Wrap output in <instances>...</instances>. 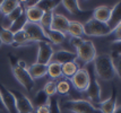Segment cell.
Wrapping results in <instances>:
<instances>
[{
  "label": "cell",
  "instance_id": "22",
  "mask_svg": "<svg viewBox=\"0 0 121 113\" xmlns=\"http://www.w3.org/2000/svg\"><path fill=\"white\" fill-rule=\"evenodd\" d=\"M44 33L47 35L49 42L53 44H61L66 38V34H62L60 32L53 31V29H47V31H44Z\"/></svg>",
  "mask_w": 121,
  "mask_h": 113
},
{
  "label": "cell",
  "instance_id": "26",
  "mask_svg": "<svg viewBox=\"0 0 121 113\" xmlns=\"http://www.w3.org/2000/svg\"><path fill=\"white\" fill-rule=\"evenodd\" d=\"M49 98H50V96L43 89H41V91H39L35 94L32 104H33L34 108H40V106H43V105H48Z\"/></svg>",
  "mask_w": 121,
  "mask_h": 113
},
{
  "label": "cell",
  "instance_id": "43",
  "mask_svg": "<svg viewBox=\"0 0 121 113\" xmlns=\"http://www.w3.org/2000/svg\"><path fill=\"white\" fill-rule=\"evenodd\" d=\"M0 111H5L6 112V108H5V105H4V102H2L1 95H0Z\"/></svg>",
  "mask_w": 121,
  "mask_h": 113
},
{
  "label": "cell",
  "instance_id": "44",
  "mask_svg": "<svg viewBox=\"0 0 121 113\" xmlns=\"http://www.w3.org/2000/svg\"><path fill=\"white\" fill-rule=\"evenodd\" d=\"M114 113H121V105H120V106H117Z\"/></svg>",
  "mask_w": 121,
  "mask_h": 113
},
{
  "label": "cell",
  "instance_id": "34",
  "mask_svg": "<svg viewBox=\"0 0 121 113\" xmlns=\"http://www.w3.org/2000/svg\"><path fill=\"white\" fill-rule=\"evenodd\" d=\"M43 91L47 93L49 96H56V94H57V81L54 80H49L45 84V86L43 88Z\"/></svg>",
  "mask_w": 121,
  "mask_h": 113
},
{
  "label": "cell",
  "instance_id": "19",
  "mask_svg": "<svg viewBox=\"0 0 121 113\" xmlns=\"http://www.w3.org/2000/svg\"><path fill=\"white\" fill-rule=\"evenodd\" d=\"M25 14H26V18L27 22L30 23H35V24H40L41 19L43 17V13L39 7H33V8H28L25 10Z\"/></svg>",
  "mask_w": 121,
  "mask_h": 113
},
{
  "label": "cell",
  "instance_id": "7",
  "mask_svg": "<svg viewBox=\"0 0 121 113\" xmlns=\"http://www.w3.org/2000/svg\"><path fill=\"white\" fill-rule=\"evenodd\" d=\"M70 81H71L73 86L78 92L85 93L88 88V85H90V74H88L87 69L79 68V70L74 75Z\"/></svg>",
  "mask_w": 121,
  "mask_h": 113
},
{
  "label": "cell",
  "instance_id": "40",
  "mask_svg": "<svg viewBox=\"0 0 121 113\" xmlns=\"http://www.w3.org/2000/svg\"><path fill=\"white\" fill-rule=\"evenodd\" d=\"M9 60H10V65H11V68H14V67H17V62H18V59L16 58L14 54L9 53Z\"/></svg>",
  "mask_w": 121,
  "mask_h": 113
},
{
  "label": "cell",
  "instance_id": "12",
  "mask_svg": "<svg viewBox=\"0 0 121 113\" xmlns=\"http://www.w3.org/2000/svg\"><path fill=\"white\" fill-rule=\"evenodd\" d=\"M69 23H70V21L66 16H63L61 14L53 13V19H52V24H51V28L50 29L60 32L62 34H67L68 33Z\"/></svg>",
  "mask_w": 121,
  "mask_h": 113
},
{
  "label": "cell",
  "instance_id": "1",
  "mask_svg": "<svg viewBox=\"0 0 121 113\" xmlns=\"http://www.w3.org/2000/svg\"><path fill=\"white\" fill-rule=\"evenodd\" d=\"M93 69L96 78H100L102 80H112L117 76L114 61L110 54H100L96 55L95 60L93 61Z\"/></svg>",
  "mask_w": 121,
  "mask_h": 113
},
{
  "label": "cell",
  "instance_id": "29",
  "mask_svg": "<svg viewBox=\"0 0 121 113\" xmlns=\"http://www.w3.org/2000/svg\"><path fill=\"white\" fill-rule=\"evenodd\" d=\"M48 75L50 76L52 79H57L59 77H61L62 76L61 65H59L57 62H50L48 65Z\"/></svg>",
  "mask_w": 121,
  "mask_h": 113
},
{
  "label": "cell",
  "instance_id": "4",
  "mask_svg": "<svg viewBox=\"0 0 121 113\" xmlns=\"http://www.w3.org/2000/svg\"><path fill=\"white\" fill-rule=\"evenodd\" d=\"M83 26H84V34H86L87 36H106L112 33L108 24L97 22L93 18L83 24Z\"/></svg>",
  "mask_w": 121,
  "mask_h": 113
},
{
  "label": "cell",
  "instance_id": "16",
  "mask_svg": "<svg viewBox=\"0 0 121 113\" xmlns=\"http://www.w3.org/2000/svg\"><path fill=\"white\" fill-rule=\"evenodd\" d=\"M111 15V8L108 6H99L93 10V19L101 23H108Z\"/></svg>",
  "mask_w": 121,
  "mask_h": 113
},
{
  "label": "cell",
  "instance_id": "46",
  "mask_svg": "<svg viewBox=\"0 0 121 113\" xmlns=\"http://www.w3.org/2000/svg\"><path fill=\"white\" fill-rule=\"evenodd\" d=\"M1 4H2V1H0V7H1Z\"/></svg>",
  "mask_w": 121,
  "mask_h": 113
},
{
  "label": "cell",
  "instance_id": "45",
  "mask_svg": "<svg viewBox=\"0 0 121 113\" xmlns=\"http://www.w3.org/2000/svg\"><path fill=\"white\" fill-rule=\"evenodd\" d=\"M1 45H2V42H1V40H0V48H1Z\"/></svg>",
  "mask_w": 121,
  "mask_h": 113
},
{
  "label": "cell",
  "instance_id": "30",
  "mask_svg": "<svg viewBox=\"0 0 121 113\" xmlns=\"http://www.w3.org/2000/svg\"><path fill=\"white\" fill-rule=\"evenodd\" d=\"M0 40L2 44H8V45H13L14 44V34L8 29V28H5V27L1 26L0 24Z\"/></svg>",
  "mask_w": 121,
  "mask_h": 113
},
{
  "label": "cell",
  "instance_id": "32",
  "mask_svg": "<svg viewBox=\"0 0 121 113\" xmlns=\"http://www.w3.org/2000/svg\"><path fill=\"white\" fill-rule=\"evenodd\" d=\"M27 42H30V40L27 38L26 33L23 31H19L14 34V46H18V45H23V44H26Z\"/></svg>",
  "mask_w": 121,
  "mask_h": 113
},
{
  "label": "cell",
  "instance_id": "10",
  "mask_svg": "<svg viewBox=\"0 0 121 113\" xmlns=\"http://www.w3.org/2000/svg\"><path fill=\"white\" fill-rule=\"evenodd\" d=\"M52 55H53V48L51 43L39 42V51H37V57H36L37 63L48 66L51 62Z\"/></svg>",
  "mask_w": 121,
  "mask_h": 113
},
{
  "label": "cell",
  "instance_id": "28",
  "mask_svg": "<svg viewBox=\"0 0 121 113\" xmlns=\"http://www.w3.org/2000/svg\"><path fill=\"white\" fill-rule=\"evenodd\" d=\"M70 88H71V81L67 78H63V79L57 81V94L59 95H61V96L68 95Z\"/></svg>",
  "mask_w": 121,
  "mask_h": 113
},
{
  "label": "cell",
  "instance_id": "13",
  "mask_svg": "<svg viewBox=\"0 0 121 113\" xmlns=\"http://www.w3.org/2000/svg\"><path fill=\"white\" fill-rule=\"evenodd\" d=\"M99 111L101 113H114L117 109V89L116 87H112V94L111 96L105 100V101H102L99 104Z\"/></svg>",
  "mask_w": 121,
  "mask_h": 113
},
{
  "label": "cell",
  "instance_id": "27",
  "mask_svg": "<svg viewBox=\"0 0 121 113\" xmlns=\"http://www.w3.org/2000/svg\"><path fill=\"white\" fill-rule=\"evenodd\" d=\"M61 4V1H57V0H39L37 7L43 11V13H48V11H53L59 5Z\"/></svg>",
  "mask_w": 121,
  "mask_h": 113
},
{
  "label": "cell",
  "instance_id": "2",
  "mask_svg": "<svg viewBox=\"0 0 121 113\" xmlns=\"http://www.w3.org/2000/svg\"><path fill=\"white\" fill-rule=\"evenodd\" d=\"M76 61H80L83 65H88L96 58V49L94 43L90 40H83L82 43L76 48Z\"/></svg>",
  "mask_w": 121,
  "mask_h": 113
},
{
  "label": "cell",
  "instance_id": "23",
  "mask_svg": "<svg viewBox=\"0 0 121 113\" xmlns=\"http://www.w3.org/2000/svg\"><path fill=\"white\" fill-rule=\"evenodd\" d=\"M61 5L71 15H80L83 13L79 7V1H77V0H63V1H61Z\"/></svg>",
  "mask_w": 121,
  "mask_h": 113
},
{
  "label": "cell",
  "instance_id": "42",
  "mask_svg": "<svg viewBox=\"0 0 121 113\" xmlns=\"http://www.w3.org/2000/svg\"><path fill=\"white\" fill-rule=\"evenodd\" d=\"M17 67H19V68H22V69H27V65H26V62H25L24 60H18Z\"/></svg>",
  "mask_w": 121,
  "mask_h": 113
},
{
  "label": "cell",
  "instance_id": "25",
  "mask_svg": "<svg viewBox=\"0 0 121 113\" xmlns=\"http://www.w3.org/2000/svg\"><path fill=\"white\" fill-rule=\"evenodd\" d=\"M26 23H27V18H26V14H25V11H24L21 16L11 24L10 27H9L8 29H9L13 34H15V33L19 32V31H23L25 25H26Z\"/></svg>",
  "mask_w": 121,
  "mask_h": 113
},
{
  "label": "cell",
  "instance_id": "3",
  "mask_svg": "<svg viewBox=\"0 0 121 113\" xmlns=\"http://www.w3.org/2000/svg\"><path fill=\"white\" fill-rule=\"evenodd\" d=\"M62 109L70 111L71 113H101L99 109L95 108L90 101L83 98L67 101L62 104Z\"/></svg>",
  "mask_w": 121,
  "mask_h": 113
},
{
  "label": "cell",
  "instance_id": "6",
  "mask_svg": "<svg viewBox=\"0 0 121 113\" xmlns=\"http://www.w3.org/2000/svg\"><path fill=\"white\" fill-rule=\"evenodd\" d=\"M24 32L26 33L30 42L35 41V42H48V43H50L45 33H44V29L40 26V24L27 22L25 27H24Z\"/></svg>",
  "mask_w": 121,
  "mask_h": 113
},
{
  "label": "cell",
  "instance_id": "38",
  "mask_svg": "<svg viewBox=\"0 0 121 113\" xmlns=\"http://www.w3.org/2000/svg\"><path fill=\"white\" fill-rule=\"evenodd\" d=\"M114 68H116V74L118 75V77L120 78L121 80V55L118 57L117 61L114 62Z\"/></svg>",
  "mask_w": 121,
  "mask_h": 113
},
{
  "label": "cell",
  "instance_id": "17",
  "mask_svg": "<svg viewBox=\"0 0 121 113\" xmlns=\"http://www.w3.org/2000/svg\"><path fill=\"white\" fill-rule=\"evenodd\" d=\"M27 71H28L30 76L35 80V79L42 78L45 75H48V66L35 62V63L31 65L27 68Z\"/></svg>",
  "mask_w": 121,
  "mask_h": 113
},
{
  "label": "cell",
  "instance_id": "33",
  "mask_svg": "<svg viewBox=\"0 0 121 113\" xmlns=\"http://www.w3.org/2000/svg\"><path fill=\"white\" fill-rule=\"evenodd\" d=\"M49 113H61V108L59 104V100L56 96H51L49 98Z\"/></svg>",
  "mask_w": 121,
  "mask_h": 113
},
{
  "label": "cell",
  "instance_id": "39",
  "mask_svg": "<svg viewBox=\"0 0 121 113\" xmlns=\"http://www.w3.org/2000/svg\"><path fill=\"white\" fill-rule=\"evenodd\" d=\"M82 41H83L82 38H70V43H71V45H73L74 48H77L79 44L82 43Z\"/></svg>",
  "mask_w": 121,
  "mask_h": 113
},
{
  "label": "cell",
  "instance_id": "36",
  "mask_svg": "<svg viewBox=\"0 0 121 113\" xmlns=\"http://www.w3.org/2000/svg\"><path fill=\"white\" fill-rule=\"evenodd\" d=\"M21 4L23 7H25L26 9L28 8H33V7H36L39 4V0H27V1H21Z\"/></svg>",
  "mask_w": 121,
  "mask_h": 113
},
{
  "label": "cell",
  "instance_id": "41",
  "mask_svg": "<svg viewBox=\"0 0 121 113\" xmlns=\"http://www.w3.org/2000/svg\"><path fill=\"white\" fill-rule=\"evenodd\" d=\"M36 113H49V105H43L36 108Z\"/></svg>",
  "mask_w": 121,
  "mask_h": 113
},
{
  "label": "cell",
  "instance_id": "37",
  "mask_svg": "<svg viewBox=\"0 0 121 113\" xmlns=\"http://www.w3.org/2000/svg\"><path fill=\"white\" fill-rule=\"evenodd\" d=\"M112 51H113V53L117 54L118 57H120L121 55V41H119V42H113V43H112Z\"/></svg>",
  "mask_w": 121,
  "mask_h": 113
},
{
  "label": "cell",
  "instance_id": "14",
  "mask_svg": "<svg viewBox=\"0 0 121 113\" xmlns=\"http://www.w3.org/2000/svg\"><path fill=\"white\" fill-rule=\"evenodd\" d=\"M76 59H77V55L75 52H71L68 50H59L57 52H53L51 62H57V63L62 66L67 62L76 61Z\"/></svg>",
  "mask_w": 121,
  "mask_h": 113
},
{
  "label": "cell",
  "instance_id": "20",
  "mask_svg": "<svg viewBox=\"0 0 121 113\" xmlns=\"http://www.w3.org/2000/svg\"><path fill=\"white\" fill-rule=\"evenodd\" d=\"M68 33L71 38H82L84 35V26L80 22L70 21L68 27Z\"/></svg>",
  "mask_w": 121,
  "mask_h": 113
},
{
  "label": "cell",
  "instance_id": "18",
  "mask_svg": "<svg viewBox=\"0 0 121 113\" xmlns=\"http://www.w3.org/2000/svg\"><path fill=\"white\" fill-rule=\"evenodd\" d=\"M24 11H25V9H24V7H23V6H22V4H21V6H19L18 8H16L14 11H11L10 14H8L7 16H5V18H4V22L0 23V24H1V26L5 27V28H9L11 24L15 22L16 19L21 16Z\"/></svg>",
  "mask_w": 121,
  "mask_h": 113
},
{
  "label": "cell",
  "instance_id": "24",
  "mask_svg": "<svg viewBox=\"0 0 121 113\" xmlns=\"http://www.w3.org/2000/svg\"><path fill=\"white\" fill-rule=\"evenodd\" d=\"M19 6H21V1H17V0H5L1 4L0 13H2L5 16H7L8 14H10L11 11L15 10L16 8H18Z\"/></svg>",
  "mask_w": 121,
  "mask_h": 113
},
{
  "label": "cell",
  "instance_id": "31",
  "mask_svg": "<svg viewBox=\"0 0 121 113\" xmlns=\"http://www.w3.org/2000/svg\"><path fill=\"white\" fill-rule=\"evenodd\" d=\"M53 13L54 11H48V13L43 14L42 19L40 22V26L42 27L44 31L51 28V24H52V19H53Z\"/></svg>",
  "mask_w": 121,
  "mask_h": 113
},
{
  "label": "cell",
  "instance_id": "5",
  "mask_svg": "<svg viewBox=\"0 0 121 113\" xmlns=\"http://www.w3.org/2000/svg\"><path fill=\"white\" fill-rule=\"evenodd\" d=\"M87 71L90 74V85H88V88H87V91L85 93H87V96H88V100L91 101V103L93 105L99 106V104L102 102L101 101V86L94 74L93 66L91 67L90 69H87Z\"/></svg>",
  "mask_w": 121,
  "mask_h": 113
},
{
  "label": "cell",
  "instance_id": "35",
  "mask_svg": "<svg viewBox=\"0 0 121 113\" xmlns=\"http://www.w3.org/2000/svg\"><path fill=\"white\" fill-rule=\"evenodd\" d=\"M111 34H112V38H113V42H119V41H121V24L117 27Z\"/></svg>",
  "mask_w": 121,
  "mask_h": 113
},
{
  "label": "cell",
  "instance_id": "21",
  "mask_svg": "<svg viewBox=\"0 0 121 113\" xmlns=\"http://www.w3.org/2000/svg\"><path fill=\"white\" fill-rule=\"evenodd\" d=\"M61 69H62V76H65L67 79H71L75 74L79 70V67L75 61H73V62H67L62 65Z\"/></svg>",
  "mask_w": 121,
  "mask_h": 113
},
{
  "label": "cell",
  "instance_id": "8",
  "mask_svg": "<svg viewBox=\"0 0 121 113\" xmlns=\"http://www.w3.org/2000/svg\"><path fill=\"white\" fill-rule=\"evenodd\" d=\"M16 101V109L18 113H33L34 112V106L30 98L24 95L19 91H11Z\"/></svg>",
  "mask_w": 121,
  "mask_h": 113
},
{
  "label": "cell",
  "instance_id": "15",
  "mask_svg": "<svg viewBox=\"0 0 121 113\" xmlns=\"http://www.w3.org/2000/svg\"><path fill=\"white\" fill-rule=\"evenodd\" d=\"M106 24L111 29V32H113L121 24V1L117 2L116 5L111 8V15Z\"/></svg>",
  "mask_w": 121,
  "mask_h": 113
},
{
  "label": "cell",
  "instance_id": "9",
  "mask_svg": "<svg viewBox=\"0 0 121 113\" xmlns=\"http://www.w3.org/2000/svg\"><path fill=\"white\" fill-rule=\"evenodd\" d=\"M13 69V74L14 77L16 78V80L21 84L27 92H31L34 87V79L32 78L27 69H22L19 67H14Z\"/></svg>",
  "mask_w": 121,
  "mask_h": 113
},
{
  "label": "cell",
  "instance_id": "11",
  "mask_svg": "<svg viewBox=\"0 0 121 113\" xmlns=\"http://www.w3.org/2000/svg\"><path fill=\"white\" fill-rule=\"evenodd\" d=\"M0 95L2 98V102L6 108V111L8 113H18L17 112V109H16V101L15 97L13 95L11 91H9L8 88H6L2 83L0 81Z\"/></svg>",
  "mask_w": 121,
  "mask_h": 113
}]
</instances>
